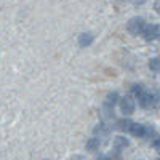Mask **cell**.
<instances>
[{"mask_svg": "<svg viewBox=\"0 0 160 160\" xmlns=\"http://www.w3.org/2000/svg\"><path fill=\"white\" fill-rule=\"evenodd\" d=\"M144 26H146V24H144V19L139 18V16H135V18H131V19L128 21L127 29H128V32H130L131 35H139V34H142Z\"/></svg>", "mask_w": 160, "mask_h": 160, "instance_id": "1", "label": "cell"}, {"mask_svg": "<svg viewBox=\"0 0 160 160\" xmlns=\"http://www.w3.org/2000/svg\"><path fill=\"white\" fill-rule=\"evenodd\" d=\"M117 101H118V93L117 91H112V93H109V95L106 96L104 108H102L106 117H111V112H114V106L117 104Z\"/></svg>", "mask_w": 160, "mask_h": 160, "instance_id": "2", "label": "cell"}, {"mask_svg": "<svg viewBox=\"0 0 160 160\" xmlns=\"http://www.w3.org/2000/svg\"><path fill=\"white\" fill-rule=\"evenodd\" d=\"M138 102L142 109H151L154 108V104H155V96L152 95V93L149 91H142L141 95L138 96Z\"/></svg>", "mask_w": 160, "mask_h": 160, "instance_id": "3", "label": "cell"}, {"mask_svg": "<svg viewBox=\"0 0 160 160\" xmlns=\"http://www.w3.org/2000/svg\"><path fill=\"white\" fill-rule=\"evenodd\" d=\"M118 104H120V111H122L125 115H130V114H133V112H135L136 104H135V101H133L130 96L120 98V99H118Z\"/></svg>", "mask_w": 160, "mask_h": 160, "instance_id": "4", "label": "cell"}, {"mask_svg": "<svg viewBox=\"0 0 160 160\" xmlns=\"http://www.w3.org/2000/svg\"><path fill=\"white\" fill-rule=\"evenodd\" d=\"M158 32H160V28L157 24H146L142 29V37H144V40L151 42V40L158 37Z\"/></svg>", "mask_w": 160, "mask_h": 160, "instance_id": "5", "label": "cell"}, {"mask_svg": "<svg viewBox=\"0 0 160 160\" xmlns=\"http://www.w3.org/2000/svg\"><path fill=\"white\" fill-rule=\"evenodd\" d=\"M93 40H95V37H93V34L90 32H83V34H80L78 35V47H82V48H87L93 43Z\"/></svg>", "mask_w": 160, "mask_h": 160, "instance_id": "6", "label": "cell"}, {"mask_svg": "<svg viewBox=\"0 0 160 160\" xmlns=\"http://www.w3.org/2000/svg\"><path fill=\"white\" fill-rule=\"evenodd\" d=\"M130 133L135 138H144V135H146V125H142V123H133Z\"/></svg>", "mask_w": 160, "mask_h": 160, "instance_id": "7", "label": "cell"}, {"mask_svg": "<svg viewBox=\"0 0 160 160\" xmlns=\"http://www.w3.org/2000/svg\"><path fill=\"white\" fill-rule=\"evenodd\" d=\"M128 146H130V141H128L125 136H115V138H114V148H115L117 151H122V149L128 148Z\"/></svg>", "mask_w": 160, "mask_h": 160, "instance_id": "8", "label": "cell"}, {"mask_svg": "<svg viewBox=\"0 0 160 160\" xmlns=\"http://www.w3.org/2000/svg\"><path fill=\"white\" fill-rule=\"evenodd\" d=\"M99 146H101V141L98 138H90L87 141V144H85V148H87L88 152H96L99 149Z\"/></svg>", "mask_w": 160, "mask_h": 160, "instance_id": "9", "label": "cell"}, {"mask_svg": "<svg viewBox=\"0 0 160 160\" xmlns=\"http://www.w3.org/2000/svg\"><path fill=\"white\" fill-rule=\"evenodd\" d=\"M131 125H133V122L130 118H122V120H118V122H117V128L120 131H130Z\"/></svg>", "mask_w": 160, "mask_h": 160, "instance_id": "10", "label": "cell"}, {"mask_svg": "<svg viewBox=\"0 0 160 160\" xmlns=\"http://www.w3.org/2000/svg\"><path fill=\"white\" fill-rule=\"evenodd\" d=\"M149 69L152 72H160V58H152L149 61Z\"/></svg>", "mask_w": 160, "mask_h": 160, "instance_id": "11", "label": "cell"}, {"mask_svg": "<svg viewBox=\"0 0 160 160\" xmlns=\"http://www.w3.org/2000/svg\"><path fill=\"white\" fill-rule=\"evenodd\" d=\"M109 133V130L104 127V123H99L96 128H95V135H99V136H102V135H108Z\"/></svg>", "mask_w": 160, "mask_h": 160, "instance_id": "12", "label": "cell"}, {"mask_svg": "<svg viewBox=\"0 0 160 160\" xmlns=\"http://www.w3.org/2000/svg\"><path fill=\"white\" fill-rule=\"evenodd\" d=\"M131 91H133V93H135V95H138V96H139V95H141V93H142V85H138V83H136V85H133V88H131Z\"/></svg>", "mask_w": 160, "mask_h": 160, "instance_id": "13", "label": "cell"}, {"mask_svg": "<svg viewBox=\"0 0 160 160\" xmlns=\"http://www.w3.org/2000/svg\"><path fill=\"white\" fill-rule=\"evenodd\" d=\"M152 146H154V151H157V152L160 154V138H158V139H155Z\"/></svg>", "mask_w": 160, "mask_h": 160, "instance_id": "14", "label": "cell"}, {"mask_svg": "<svg viewBox=\"0 0 160 160\" xmlns=\"http://www.w3.org/2000/svg\"><path fill=\"white\" fill-rule=\"evenodd\" d=\"M130 2L133 5H142V3H146V0H130Z\"/></svg>", "mask_w": 160, "mask_h": 160, "instance_id": "15", "label": "cell"}, {"mask_svg": "<svg viewBox=\"0 0 160 160\" xmlns=\"http://www.w3.org/2000/svg\"><path fill=\"white\" fill-rule=\"evenodd\" d=\"M71 160H85V158H83L82 155H74V157H72Z\"/></svg>", "mask_w": 160, "mask_h": 160, "instance_id": "16", "label": "cell"}, {"mask_svg": "<svg viewBox=\"0 0 160 160\" xmlns=\"http://www.w3.org/2000/svg\"><path fill=\"white\" fill-rule=\"evenodd\" d=\"M157 38H158V40H160V32H158V37H157Z\"/></svg>", "mask_w": 160, "mask_h": 160, "instance_id": "17", "label": "cell"}, {"mask_svg": "<svg viewBox=\"0 0 160 160\" xmlns=\"http://www.w3.org/2000/svg\"><path fill=\"white\" fill-rule=\"evenodd\" d=\"M158 13H160V10H158Z\"/></svg>", "mask_w": 160, "mask_h": 160, "instance_id": "18", "label": "cell"}]
</instances>
